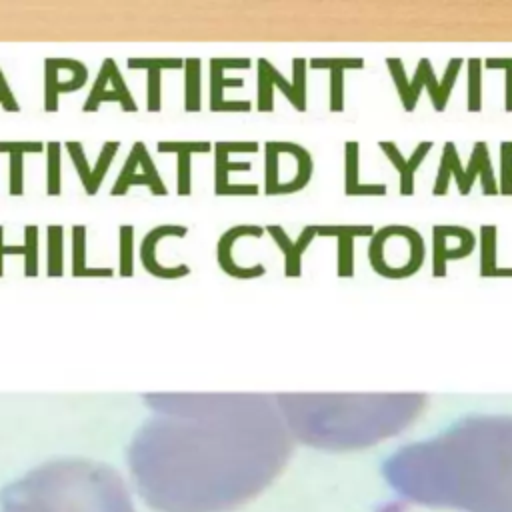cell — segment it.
<instances>
[{
  "label": "cell",
  "instance_id": "cell-20",
  "mask_svg": "<svg viewBox=\"0 0 512 512\" xmlns=\"http://www.w3.org/2000/svg\"><path fill=\"white\" fill-rule=\"evenodd\" d=\"M40 230L36 224L24 226V242L20 246H10L4 242V226L0 224V278L4 276V260L6 256H22L24 258V276H38V256H40Z\"/></svg>",
  "mask_w": 512,
  "mask_h": 512
},
{
  "label": "cell",
  "instance_id": "cell-9",
  "mask_svg": "<svg viewBox=\"0 0 512 512\" xmlns=\"http://www.w3.org/2000/svg\"><path fill=\"white\" fill-rule=\"evenodd\" d=\"M226 68L246 70L250 68V58H210V102L212 112H250V100H226V88H242L244 78H224Z\"/></svg>",
  "mask_w": 512,
  "mask_h": 512
},
{
  "label": "cell",
  "instance_id": "cell-23",
  "mask_svg": "<svg viewBox=\"0 0 512 512\" xmlns=\"http://www.w3.org/2000/svg\"><path fill=\"white\" fill-rule=\"evenodd\" d=\"M88 228L84 224H74L70 230L72 240V276L74 278H112L114 270L108 266H88L86 262V242Z\"/></svg>",
  "mask_w": 512,
  "mask_h": 512
},
{
  "label": "cell",
  "instance_id": "cell-26",
  "mask_svg": "<svg viewBox=\"0 0 512 512\" xmlns=\"http://www.w3.org/2000/svg\"><path fill=\"white\" fill-rule=\"evenodd\" d=\"M184 110L198 112L202 108V62L200 58H184Z\"/></svg>",
  "mask_w": 512,
  "mask_h": 512
},
{
  "label": "cell",
  "instance_id": "cell-15",
  "mask_svg": "<svg viewBox=\"0 0 512 512\" xmlns=\"http://www.w3.org/2000/svg\"><path fill=\"white\" fill-rule=\"evenodd\" d=\"M126 66L130 70H146V110H162V72L164 70H182L184 58H128Z\"/></svg>",
  "mask_w": 512,
  "mask_h": 512
},
{
  "label": "cell",
  "instance_id": "cell-16",
  "mask_svg": "<svg viewBox=\"0 0 512 512\" xmlns=\"http://www.w3.org/2000/svg\"><path fill=\"white\" fill-rule=\"evenodd\" d=\"M380 150L384 152V156L388 158V162L396 168L398 172V180H400V194L402 196H412L414 194V176H416V170L420 168V164L424 162V158L428 156V152L432 150L434 142L430 140H424V142H418L414 152L406 158L400 148L394 144V142H388V140H382L378 142Z\"/></svg>",
  "mask_w": 512,
  "mask_h": 512
},
{
  "label": "cell",
  "instance_id": "cell-30",
  "mask_svg": "<svg viewBox=\"0 0 512 512\" xmlns=\"http://www.w3.org/2000/svg\"><path fill=\"white\" fill-rule=\"evenodd\" d=\"M118 274L122 278L134 276V226L120 224L118 228Z\"/></svg>",
  "mask_w": 512,
  "mask_h": 512
},
{
  "label": "cell",
  "instance_id": "cell-18",
  "mask_svg": "<svg viewBox=\"0 0 512 512\" xmlns=\"http://www.w3.org/2000/svg\"><path fill=\"white\" fill-rule=\"evenodd\" d=\"M308 66L312 70H328V108L330 112H342L344 110V72L346 70H362L364 58H312L308 60Z\"/></svg>",
  "mask_w": 512,
  "mask_h": 512
},
{
  "label": "cell",
  "instance_id": "cell-2",
  "mask_svg": "<svg viewBox=\"0 0 512 512\" xmlns=\"http://www.w3.org/2000/svg\"><path fill=\"white\" fill-rule=\"evenodd\" d=\"M384 62H386V68H388V72L392 76V82L396 86L400 104H402V108L406 112H414L416 110V104H418L422 88H428L432 108L436 112H444V108H446V104L450 100V92H452V88L456 84V78H458V74L462 70L464 58H450L448 64H446L442 80L436 78L430 58H420L418 60L414 76L410 80L406 76V70H404V64H402L400 58H390L388 56Z\"/></svg>",
  "mask_w": 512,
  "mask_h": 512
},
{
  "label": "cell",
  "instance_id": "cell-6",
  "mask_svg": "<svg viewBox=\"0 0 512 512\" xmlns=\"http://www.w3.org/2000/svg\"><path fill=\"white\" fill-rule=\"evenodd\" d=\"M88 82V66L76 58L52 56L44 58V84H42V108L44 112H56L62 94H72L84 88Z\"/></svg>",
  "mask_w": 512,
  "mask_h": 512
},
{
  "label": "cell",
  "instance_id": "cell-25",
  "mask_svg": "<svg viewBox=\"0 0 512 512\" xmlns=\"http://www.w3.org/2000/svg\"><path fill=\"white\" fill-rule=\"evenodd\" d=\"M462 162H460V154L456 150L454 142H446L444 150H442V158H440V166L436 172V180L432 186V194L434 196H444L448 194V186L450 180H456V186L462 180Z\"/></svg>",
  "mask_w": 512,
  "mask_h": 512
},
{
  "label": "cell",
  "instance_id": "cell-22",
  "mask_svg": "<svg viewBox=\"0 0 512 512\" xmlns=\"http://www.w3.org/2000/svg\"><path fill=\"white\" fill-rule=\"evenodd\" d=\"M44 142H0V154L8 156V194H24V156L44 152Z\"/></svg>",
  "mask_w": 512,
  "mask_h": 512
},
{
  "label": "cell",
  "instance_id": "cell-3",
  "mask_svg": "<svg viewBox=\"0 0 512 512\" xmlns=\"http://www.w3.org/2000/svg\"><path fill=\"white\" fill-rule=\"evenodd\" d=\"M370 238H372L368 244L370 266L382 260L384 256H390L392 252L396 254L386 272V278H392V280L410 278L422 268L426 246L416 228L406 224H388L376 230Z\"/></svg>",
  "mask_w": 512,
  "mask_h": 512
},
{
  "label": "cell",
  "instance_id": "cell-29",
  "mask_svg": "<svg viewBox=\"0 0 512 512\" xmlns=\"http://www.w3.org/2000/svg\"><path fill=\"white\" fill-rule=\"evenodd\" d=\"M466 108L468 112L482 110V60L470 58L466 60Z\"/></svg>",
  "mask_w": 512,
  "mask_h": 512
},
{
  "label": "cell",
  "instance_id": "cell-32",
  "mask_svg": "<svg viewBox=\"0 0 512 512\" xmlns=\"http://www.w3.org/2000/svg\"><path fill=\"white\" fill-rule=\"evenodd\" d=\"M488 70H504V110L512 112V58H486Z\"/></svg>",
  "mask_w": 512,
  "mask_h": 512
},
{
  "label": "cell",
  "instance_id": "cell-13",
  "mask_svg": "<svg viewBox=\"0 0 512 512\" xmlns=\"http://www.w3.org/2000/svg\"><path fill=\"white\" fill-rule=\"evenodd\" d=\"M372 224H316V236L336 238V274L338 278L354 276V240L372 236Z\"/></svg>",
  "mask_w": 512,
  "mask_h": 512
},
{
  "label": "cell",
  "instance_id": "cell-33",
  "mask_svg": "<svg viewBox=\"0 0 512 512\" xmlns=\"http://www.w3.org/2000/svg\"><path fill=\"white\" fill-rule=\"evenodd\" d=\"M0 108H4L6 112H20V104L16 100V94L10 86V82L6 80L2 66H0Z\"/></svg>",
  "mask_w": 512,
  "mask_h": 512
},
{
  "label": "cell",
  "instance_id": "cell-28",
  "mask_svg": "<svg viewBox=\"0 0 512 512\" xmlns=\"http://www.w3.org/2000/svg\"><path fill=\"white\" fill-rule=\"evenodd\" d=\"M46 152V196H60L62 192V144L48 142Z\"/></svg>",
  "mask_w": 512,
  "mask_h": 512
},
{
  "label": "cell",
  "instance_id": "cell-4",
  "mask_svg": "<svg viewBox=\"0 0 512 512\" xmlns=\"http://www.w3.org/2000/svg\"><path fill=\"white\" fill-rule=\"evenodd\" d=\"M258 86H256V108L258 112H272L274 110V88H280L282 96L298 110L306 112L308 96H306V58L292 60V78L286 80L278 68L266 60L258 58Z\"/></svg>",
  "mask_w": 512,
  "mask_h": 512
},
{
  "label": "cell",
  "instance_id": "cell-1",
  "mask_svg": "<svg viewBox=\"0 0 512 512\" xmlns=\"http://www.w3.org/2000/svg\"><path fill=\"white\" fill-rule=\"evenodd\" d=\"M2 512H134L120 474L86 460L30 470L2 490Z\"/></svg>",
  "mask_w": 512,
  "mask_h": 512
},
{
  "label": "cell",
  "instance_id": "cell-17",
  "mask_svg": "<svg viewBox=\"0 0 512 512\" xmlns=\"http://www.w3.org/2000/svg\"><path fill=\"white\" fill-rule=\"evenodd\" d=\"M476 178H480V188H482L484 196L498 194V182H496L494 168H492V162H490L488 144L482 142V140L474 144L472 154L468 158V166L462 168V180L458 184V192L462 196H468Z\"/></svg>",
  "mask_w": 512,
  "mask_h": 512
},
{
  "label": "cell",
  "instance_id": "cell-7",
  "mask_svg": "<svg viewBox=\"0 0 512 512\" xmlns=\"http://www.w3.org/2000/svg\"><path fill=\"white\" fill-rule=\"evenodd\" d=\"M118 104L122 112H136L138 104L114 58H104L82 104V112H98L102 104Z\"/></svg>",
  "mask_w": 512,
  "mask_h": 512
},
{
  "label": "cell",
  "instance_id": "cell-27",
  "mask_svg": "<svg viewBox=\"0 0 512 512\" xmlns=\"http://www.w3.org/2000/svg\"><path fill=\"white\" fill-rule=\"evenodd\" d=\"M46 274L50 278L64 274V228L60 224L46 228Z\"/></svg>",
  "mask_w": 512,
  "mask_h": 512
},
{
  "label": "cell",
  "instance_id": "cell-11",
  "mask_svg": "<svg viewBox=\"0 0 512 512\" xmlns=\"http://www.w3.org/2000/svg\"><path fill=\"white\" fill-rule=\"evenodd\" d=\"M188 234V228L184 224H158L152 230H148L140 242V262L144 270L156 278L162 280H178L190 274L188 264H176V266H164L156 258V248L166 238H184Z\"/></svg>",
  "mask_w": 512,
  "mask_h": 512
},
{
  "label": "cell",
  "instance_id": "cell-24",
  "mask_svg": "<svg viewBox=\"0 0 512 512\" xmlns=\"http://www.w3.org/2000/svg\"><path fill=\"white\" fill-rule=\"evenodd\" d=\"M480 240V276L482 278H512V268H502L496 262L498 228L494 224H482L478 232Z\"/></svg>",
  "mask_w": 512,
  "mask_h": 512
},
{
  "label": "cell",
  "instance_id": "cell-31",
  "mask_svg": "<svg viewBox=\"0 0 512 512\" xmlns=\"http://www.w3.org/2000/svg\"><path fill=\"white\" fill-rule=\"evenodd\" d=\"M498 194L512 196V142L500 144V180Z\"/></svg>",
  "mask_w": 512,
  "mask_h": 512
},
{
  "label": "cell",
  "instance_id": "cell-19",
  "mask_svg": "<svg viewBox=\"0 0 512 512\" xmlns=\"http://www.w3.org/2000/svg\"><path fill=\"white\" fill-rule=\"evenodd\" d=\"M160 154H176V192L180 196L192 194V154L210 152V142H158Z\"/></svg>",
  "mask_w": 512,
  "mask_h": 512
},
{
  "label": "cell",
  "instance_id": "cell-14",
  "mask_svg": "<svg viewBox=\"0 0 512 512\" xmlns=\"http://www.w3.org/2000/svg\"><path fill=\"white\" fill-rule=\"evenodd\" d=\"M264 230L284 254V276L298 278L302 274V256L316 238V224H306L296 240H292L280 224H268Z\"/></svg>",
  "mask_w": 512,
  "mask_h": 512
},
{
  "label": "cell",
  "instance_id": "cell-12",
  "mask_svg": "<svg viewBox=\"0 0 512 512\" xmlns=\"http://www.w3.org/2000/svg\"><path fill=\"white\" fill-rule=\"evenodd\" d=\"M456 234H458L456 224L432 226V276L434 278L446 276V264L450 260H462L468 254H472V250L476 246L474 232L468 230L456 244H452Z\"/></svg>",
  "mask_w": 512,
  "mask_h": 512
},
{
  "label": "cell",
  "instance_id": "cell-21",
  "mask_svg": "<svg viewBox=\"0 0 512 512\" xmlns=\"http://www.w3.org/2000/svg\"><path fill=\"white\" fill-rule=\"evenodd\" d=\"M388 186L382 182H360V144H344V194L346 196H384Z\"/></svg>",
  "mask_w": 512,
  "mask_h": 512
},
{
  "label": "cell",
  "instance_id": "cell-5",
  "mask_svg": "<svg viewBox=\"0 0 512 512\" xmlns=\"http://www.w3.org/2000/svg\"><path fill=\"white\" fill-rule=\"evenodd\" d=\"M136 186H144L150 190V194L154 196H166L168 194V186L164 184L158 166L154 164L148 148L144 142H134L112 188H110V196H124L128 194V190L136 188Z\"/></svg>",
  "mask_w": 512,
  "mask_h": 512
},
{
  "label": "cell",
  "instance_id": "cell-8",
  "mask_svg": "<svg viewBox=\"0 0 512 512\" xmlns=\"http://www.w3.org/2000/svg\"><path fill=\"white\" fill-rule=\"evenodd\" d=\"M64 148H66V152H68V156L72 160V166L76 170V176H78L84 192L88 196L98 194V190L102 188L104 178H106V174H108V170H110V166H112V162H114V158H116V154L120 150V142L118 140H106L102 144L94 164L88 160L82 142L68 140L64 144Z\"/></svg>",
  "mask_w": 512,
  "mask_h": 512
},
{
  "label": "cell",
  "instance_id": "cell-10",
  "mask_svg": "<svg viewBox=\"0 0 512 512\" xmlns=\"http://www.w3.org/2000/svg\"><path fill=\"white\" fill-rule=\"evenodd\" d=\"M264 234V226L260 224H236L222 232L216 244V260L222 272H226L232 278L238 280H250V278H260L266 274V266L262 262L252 264V266H240L234 258V244L242 238H260Z\"/></svg>",
  "mask_w": 512,
  "mask_h": 512
}]
</instances>
